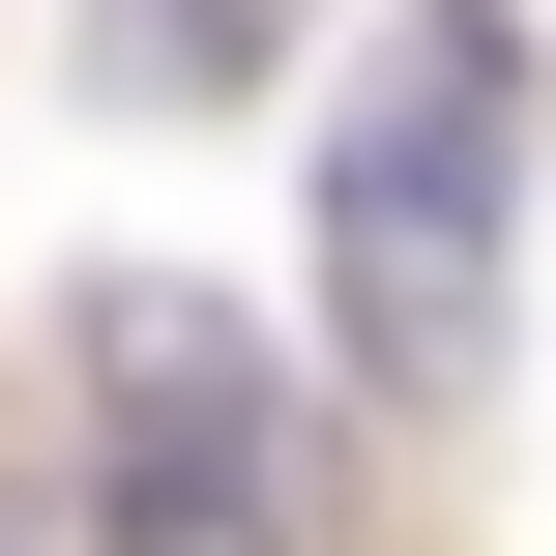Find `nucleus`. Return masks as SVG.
Wrapping results in <instances>:
<instances>
[{"mask_svg":"<svg viewBox=\"0 0 556 556\" xmlns=\"http://www.w3.org/2000/svg\"><path fill=\"white\" fill-rule=\"evenodd\" d=\"M498 205H528V29L498 0H410L381 88L323 117V323L381 410H469L498 381Z\"/></svg>","mask_w":556,"mask_h":556,"instance_id":"nucleus-1","label":"nucleus"},{"mask_svg":"<svg viewBox=\"0 0 556 556\" xmlns=\"http://www.w3.org/2000/svg\"><path fill=\"white\" fill-rule=\"evenodd\" d=\"M88 410L147 440V528L293 556V410H264V352H235L205 293H88Z\"/></svg>","mask_w":556,"mask_h":556,"instance_id":"nucleus-2","label":"nucleus"},{"mask_svg":"<svg viewBox=\"0 0 556 556\" xmlns=\"http://www.w3.org/2000/svg\"><path fill=\"white\" fill-rule=\"evenodd\" d=\"M0 556H117V528H88V498H59V469H0Z\"/></svg>","mask_w":556,"mask_h":556,"instance_id":"nucleus-3","label":"nucleus"}]
</instances>
